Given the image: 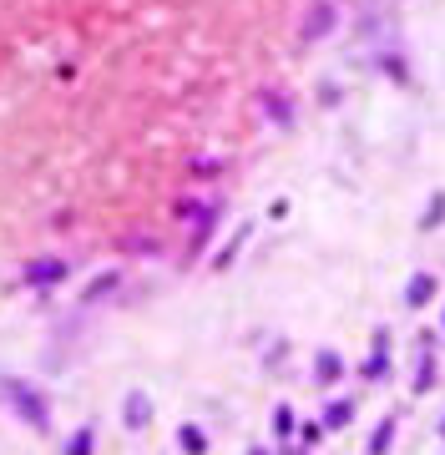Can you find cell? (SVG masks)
Returning <instances> with one entry per match:
<instances>
[{
  "mask_svg": "<svg viewBox=\"0 0 445 455\" xmlns=\"http://www.w3.org/2000/svg\"><path fill=\"white\" fill-rule=\"evenodd\" d=\"M430 289H435V278H425V273H420V278L410 283V304H425V298H430Z\"/></svg>",
  "mask_w": 445,
  "mask_h": 455,
  "instance_id": "obj_1",
  "label": "cell"
},
{
  "mask_svg": "<svg viewBox=\"0 0 445 455\" xmlns=\"http://www.w3.org/2000/svg\"><path fill=\"white\" fill-rule=\"evenodd\" d=\"M390 435H395V420H385V425H379V435H374V445H370V455H385V445H390Z\"/></svg>",
  "mask_w": 445,
  "mask_h": 455,
  "instance_id": "obj_2",
  "label": "cell"
},
{
  "mask_svg": "<svg viewBox=\"0 0 445 455\" xmlns=\"http://www.w3.org/2000/svg\"><path fill=\"white\" fill-rule=\"evenodd\" d=\"M319 374H324V380H334V374H339V359L324 354V359H319Z\"/></svg>",
  "mask_w": 445,
  "mask_h": 455,
  "instance_id": "obj_3",
  "label": "cell"
}]
</instances>
